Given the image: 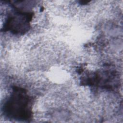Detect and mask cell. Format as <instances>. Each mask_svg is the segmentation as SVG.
<instances>
[{"label": "cell", "instance_id": "1", "mask_svg": "<svg viewBox=\"0 0 123 123\" xmlns=\"http://www.w3.org/2000/svg\"><path fill=\"white\" fill-rule=\"evenodd\" d=\"M30 101L27 95L21 88H15L4 106L7 116L15 120H27L31 114Z\"/></svg>", "mask_w": 123, "mask_h": 123}, {"label": "cell", "instance_id": "2", "mask_svg": "<svg viewBox=\"0 0 123 123\" xmlns=\"http://www.w3.org/2000/svg\"><path fill=\"white\" fill-rule=\"evenodd\" d=\"M32 16L31 13L26 12L13 14L8 18L5 27L15 34L24 33L29 28Z\"/></svg>", "mask_w": 123, "mask_h": 123}]
</instances>
